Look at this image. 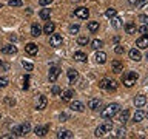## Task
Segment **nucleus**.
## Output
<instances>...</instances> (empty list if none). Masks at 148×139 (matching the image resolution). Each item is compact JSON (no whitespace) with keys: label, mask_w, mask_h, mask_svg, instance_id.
Returning <instances> with one entry per match:
<instances>
[{"label":"nucleus","mask_w":148,"mask_h":139,"mask_svg":"<svg viewBox=\"0 0 148 139\" xmlns=\"http://www.w3.org/2000/svg\"><path fill=\"white\" fill-rule=\"evenodd\" d=\"M88 30H90L91 32H96L97 30H99V22H90L88 23Z\"/></svg>","instance_id":"nucleus-30"},{"label":"nucleus","mask_w":148,"mask_h":139,"mask_svg":"<svg viewBox=\"0 0 148 139\" xmlns=\"http://www.w3.org/2000/svg\"><path fill=\"white\" fill-rule=\"evenodd\" d=\"M105 16L106 17H114V16H117V11H116V9L114 8H108V9H106V12H105Z\"/></svg>","instance_id":"nucleus-36"},{"label":"nucleus","mask_w":148,"mask_h":139,"mask_svg":"<svg viewBox=\"0 0 148 139\" xmlns=\"http://www.w3.org/2000/svg\"><path fill=\"white\" fill-rule=\"evenodd\" d=\"M111 25H113L114 28H120V26H122V20H120V19L119 17H111Z\"/></svg>","instance_id":"nucleus-28"},{"label":"nucleus","mask_w":148,"mask_h":139,"mask_svg":"<svg viewBox=\"0 0 148 139\" xmlns=\"http://www.w3.org/2000/svg\"><path fill=\"white\" fill-rule=\"evenodd\" d=\"M69 108H71L73 111H83L85 110V105H83L82 102H79V100H73L71 105H69Z\"/></svg>","instance_id":"nucleus-12"},{"label":"nucleus","mask_w":148,"mask_h":139,"mask_svg":"<svg viewBox=\"0 0 148 139\" xmlns=\"http://www.w3.org/2000/svg\"><path fill=\"white\" fill-rule=\"evenodd\" d=\"M42 34V28L39 23H32L31 25V36L32 37H37V36H40Z\"/></svg>","instance_id":"nucleus-17"},{"label":"nucleus","mask_w":148,"mask_h":139,"mask_svg":"<svg viewBox=\"0 0 148 139\" xmlns=\"http://www.w3.org/2000/svg\"><path fill=\"white\" fill-rule=\"evenodd\" d=\"M65 119H68V114H60V120H65Z\"/></svg>","instance_id":"nucleus-51"},{"label":"nucleus","mask_w":148,"mask_h":139,"mask_svg":"<svg viewBox=\"0 0 148 139\" xmlns=\"http://www.w3.org/2000/svg\"><path fill=\"white\" fill-rule=\"evenodd\" d=\"M143 118H145V113H143L142 110H137L133 116V122H142Z\"/></svg>","instance_id":"nucleus-19"},{"label":"nucleus","mask_w":148,"mask_h":139,"mask_svg":"<svg viewBox=\"0 0 148 139\" xmlns=\"http://www.w3.org/2000/svg\"><path fill=\"white\" fill-rule=\"evenodd\" d=\"M20 131H22V136H25L26 133H29V131H31V124H29V122L22 124V125H20Z\"/></svg>","instance_id":"nucleus-26"},{"label":"nucleus","mask_w":148,"mask_h":139,"mask_svg":"<svg viewBox=\"0 0 148 139\" xmlns=\"http://www.w3.org/2000/svg\"><path fill=\"white\" fill-rule=\"evenodd\" d=\"M145 116H147V118H148V113H147V114H145Z\"/></svg>","instance_id":"nucleus-53"},{"label":"nucleus","mask_w":148,"mask_h":139,"mask_svg":"<svg viewBox=\"0 0 148 139\" xmlns=\"http://www.w3.org/2000/svg\"><path fill=\"white\" fill-rule=\"evenodd\" d=\"M39 16L42 20H49V9H42L39 12Z\"/></svg>","instance_id":"nucleus-29"},{"label":"nucleus","mask_w":148,"mask_h":139,"mask_svg":"<svg viewBox=\"0 0 148 139\" xmlns=\"http://www.w3.org/2000/svg\"><path fill=\"white\" fill-rule=\"evenodd\" d=\"M102 107V100L99 99V97H91L90 100H88V108H91V110H99Z\"/></svg>","instance_id":"nucleus-4"},{"label":"nucleus","mask_w":148,"mask_h":139,"mask_svg":"<svg viewBox=\"0 0 148 139\" xmlns=\"http://www.w3.org/2000/svg\"><path fill=\"white\" fill-rule=\"evenodd\" d=\"M102 127H103L105 133H108V131H111V130H113V122H111V120L108 119V120H106L105 124H102Z\"/></svg>","instance_id":"nucleus-32"},{"label":"nucleus","mask_w":148,"mask_h":139,"mask_svg":"<svg viewBox=\"0 0 148 139\" xmlns=\"http://www.w3.org/2000/svg\"><path fill=\"white\" fill-rule=\"evenodd\" d=\"M79 30H80L79 25H71V26H69V34H77Z\"/></svg>","instance_id":"nucleus-42"},{"label":"nucleus","mask_w":148,"mask_h":139,"mask_svg":"<svg viewBox=\"0 0 148 139\" xmlns=\"http://www.w3.org/2000/svg\"><path fill=\"white\" fill-rule=\"evenodd\" d=\"M59 74H60V68L59 67H51L49 68V74H48L49 82H56V81H57Z\"/></svg>","instance_id":"nucleus-6"},{"label":"nucleus","mask_w":148,"mask_h":139,"mask_svg":"<svg viewBox=\"0 0 148 139\" xmlns=\"http://www.w3.org/2000/svg\"><path fill=\"white\" fill-rule=\"evenodd\" d=\"M119 110H120L119 104H110V105H106L105 108L100 111V116L103 119H113L114 116L119 113Z\"/></svg>","instance_id":"nucleus-1"},{"label":"nucleus","mask_w":148,"mask_h":139,"mask_svg":"<svg viewBox=\"0 0 148 139\" xmlns=\"http://www.w3.org/2000/svg\"><path fill=\"white\" fill-rule=\"evenodd\" d=\"M137 77H139V76H137V73H134V71L127 73V74L123 76V79H122V81H123V85H125V87H128V88H131L134 83H136Z\"/></svg>","instance_id":"nucleus-2"},{"label":"nucleus","mask_w":148,"mask_h":139,"mask_svg":"<svg viewBox=\"0 0 148 139\" xmlns=\"http://www.w3.org/2000/svg\"><path fill=\"white\" fill-rule=\"evenodd\" d=\"M137 31L140 32V34H148V23H142V26L140 28H137Z\"/></svg>","instance_id":"nucleus-37"},{"label":"nucleus","mask_w":148,"mask_h":139,"mask_svg":"<svg viewBox=\"0 0 148 139\" xmlns=\"http://www.w3.org/2000/svg\"><path fill=\"white\" fill-rule=\"evenodd\" d=\"M68 79H69V83H76L77 79H79V73L76 70H68Z\"/></svg>","instance_id":"nucleus-13"},{"label":"nucleus","mask_w":148,"mask_h":139,"mask_svg":"<svg viewBox=\"0 0 148 139\" xmlns=\"http://www.w3.org/2000/svg\"><path fill=\"white\" fill-rule=\"evenodd\" d=\"M74 60H77V62H85L86 54L82 53V51H76V53H74Z\"/></svg>","instance_id":"nucleus-25"},{"label":"nucleus","mask_w":148,"mask_h":139,"mask_svg":"<svg viewBox=\"0 0 148 139\" xmlns=\"http://www.w3.org/2000/svg\"><path fill=\"white\" fill-rule=\"evenodd\" d=\"M106 90H108V91H116V90H117V83H116L114 81H111V82H110V85H108V88H106Z\"/></svg>","instance_id":"nucleus-43"},{"label":"nucleus","mask_w":148,"mask_h":139,"mask_svg":"<svg viewBox=\"0 0 148 139\" xmlns=\"http://www.w3.org/2000/svg\"><path fill=\"white\" fill-rule=\"evenodd\" d=\"M57 138H59V139H73V138H74V134L69 131V130H65V131L57 133Z\"/></svg>","instance_id":"nucleus-20"},{"label":"nucleus","mask_w":148,"mask_h":139,"mask_svg":"<svg viewBox=\"0 0 148 139\" xmlns=\"http://www.w3.org/2000/svg\"><path fill=\"white\" fill-rule=\"evenodd\" d=\"M147 59H148V53H147Z\"/></svg>","instance_id":"nucleus-52"},{"label":"nucleus","mask_w":148,"mask_h":139,"mask_svg":"<svg viewBox=\"0 0 148 139\" xmlns=\"http://www.w3.org/2000/svg\"><path fill=\"white\" fill-rule=\"evenodd\" d=\"M74 16L79 17V19H83V20H86L88 16H90V11H88L86 8H77V9H74Z\"/></svg>","instance_id":"nucleus-5"},{"label":"nucleus","mask_w":148,"mask_h":139,"mask_svg":"<svg viewBox=\"0 0 148 139\" xmlns=\"http://www.w3.org/2000/svg\"><path fill=\"white\" fill-rule=\"evenodd\" d=\"M8 85V79H5V77H0V88H5Z\"/></svg>","instance_id":"nucleus-46"},{"label":"nucleus","mask_w":148,"mask_h":139,"mask_svg":"<svg viewBox=\"0 0 148 139\" xmlns=\"http://www.w3.org/2000/svg\"><path fill=\"white\" fill-rule=\"evenodd\" d=\"M128 3L133 5V6H143L147 3V0H128Z\"/></svg>","instance_id":"nucleus-31"},{"label":"nucleus","mask_w":148,"mask_h":139,"mask_svg":"<svg viewBox=\"0 0 148 139\" xmlns=\"http://www.w3.org/2000/svg\"><path fill=\"white\" fill-rule=\"evenodd\" d=\"M102 45H103V42L99 40V39H94V40L91 42V46H92L94 50H99V48H102Z\"/></svg>","instance_id":"nucleus-33"},{"label":"nucleus","mask_w":148,"mask_h":139,"mask_svg":"<svg viewBox=\"0 0 148 139\" xmlns=\"http://www.w3.org/2000/svg\"><path fill=\"white\" fill-rule=\"evenodd\" d=\"M123 28H125V32H127V34H136V31H137L136 23H133V22L127 23V25H125Z\"/></svg>","instance_id":"nucleus-16"},{"label":"nucleus","mask_w":148,"mask_h":139,"mask_svg":"<svg viewBox=\"0 0 148 139\" xmlns=\"http://www.w3.org/2000/svg\"><path fill=\"white\" fill-rule=\"evenodd\" d=\"M54 30H56V25L53 22H48L46 25L43 26V31H45V34H53L54 32Z\"/></svg>","instance_id":"nucleus-24"},{"label":"nucleus","mask_w":148,"mask_h":139,"mask_svg":"<svg viewBox=\"0 0 148 139\" xmlns=\"http://www.w3.org/2000/svg\"><path fill=\"white\" fill-rule=\"evenodd\" d=\"M0 119H2V114H0Z\"/></svg>","instance_id":"nucleus-55"},{"label":"nucleus","mask_w":148,"mask_h":139,"mask_svg":"<svg viewBox=\"0 0 148 139\" xmlns=\"http://www.w3.org/2000/svg\"><path fill=\"white\" fill-rule=\"evenodd\" d=\"M136 46L139 50H145L148 48V36H142V37H139V39L136 40Z\"/></svg>","instance_id":"nucleus-7"},{"label":"nucleus","mask_w":148,"mask_h":139,"mask_svg":"<svg viewBox=\"0 0 148 139\" xmlns=\"http://www.w3.org/2000/svg\"><path fill=\"white\" fill-rule=\"evenodd\" d=\"M9 6H14V8H17V6H22V0H9Z\"/></svg>","instance_id":"nucleus-40"},{"label":"nucleus","mask_w":148,"mask_h":139,"mask_svg":"<svg viewBox=\"0 0 148 139\" xmlns=\"http://www.w3.org/2000/svg\"><path fill=\"white\" fill-rule=\"evenodd\" d=\"M51 91H53V94H54V96H59L60 93H62V90H60V87H59V85H54Z\"/></svg>","instance_id":"nucleus-44"},{"label":"nucleus","mask_w":148,"mask_h":139,"mask_svg":"<svg viewBox=\"0 0 148 139\" xmlns=\"http://www.w3.org/2000/svg\"><path fill=\"white\" fill-rule=\"evenodd\" d=\"M73 90H65L63 93H62V100H65V102H71V99H73Z\"/></svg>","instance_id":"nucleus-22"},{"label":"nucleus","mask_w":148,"mask_h":139,"mask_svg":"<svg viewBox=\"0 0 148 139\" xmlns=\"http://www.w3.org/2000/svg\"><path fill=\"white\" fill-rule=\"evenodd\" d=\"M51 2H53V0H39V3L42 6H48V5H51Z\"/></svg>","instance_id":"nucleus-48"},{"label":"nucleus","mask_w":148,"mask_h":139,"mask_svg":"<svg viewBox=\"0 0 148 139\" xmlns=\"http://www.w3.org/2000/svg\"><path fill=\"white\" fill-rule=\"evenodd\" d=\"M25 51H26V53L29 54V56H36L37 51H39V46H37L36 43H32V42H29V43H26Z\"/></svg>","instance_id":"nucleus-10"},{"label":"nucleus","mask_w":148,"mask_h":139,"mask_svg":"<svg viewBox=\"0 0 148 139\" xmlns=\"http://www.w3.org/2000/svg\"><path fill=\"white\" fill-rule=\"evenodd\" d=\"M46 104H48V99H46V96L43 94H40V96H37V110H45L46 108Z\"/></svg>","instance_id":"nucleus-8"},{"label":"nucleus","mask_w":148,"mask_h":139,"mask_svg":"<svg viewBox=\"0 0 148 139\" xmlns=\"http://www.w3.org/2000/svg\"><path fill=\"white\" fill-rule=\"evenodd\" d=\"M0 65H2V60H0Z\"/></svg>","instance_id":"nucleus-54"},{"label":"nucleus","mask_w":148,"mask_h":139,"mask_svg":"<svg viewBox=\"0 0 148 139\" xmlns=\"http://www.w3.org/2000/svg\"><path fill=\"white\" fill-rule=\"evenodd\" d=\"M34 133L36 136H45L46 133H48V125H37V127L34 128Z\"/></svg>","instance_id":"nucleus-11"},{"label":"nucleus","mask_w":148,"mask_h":139,"mask_svg":"<svg viewBox=\"0 0 148 139\" xmlns=\"http://www.w3.org/2000/svg\"><path fill=\"white\" fill-rule=\"evenodd\" d=\"M125 133H127V131H125V128L120 127V128L116 130V138H123V136H125Z\"/></svg>","instance_id":"nucleus-39"},{"label":"nucleus","mask_w":148,"mask_h":139,"mask_svg":"<svg viewBox=\"0 0 148 139\" xmlns=\"http://www.w3.org/2000/svg\"><path fill=\"white\" fill-rule=\"evenodd\" d=\"M114 51H116V54H123V46L117 45V46L114 48Z\"/></svg>","instance_id":"nucleus-47"},{"label":"nucleus","mask_w":148,"mask_h":139,"mask_svg":"<svg viewBox=\"0 0 148 139\" xmlns=\"http://www.w3.org/2000/svg\"><path fill=\"white\" fill-rule=\"evenodd\" d=\"M96 62L97 63H105L106 62V54L103 53V51H99V53H96Z\"/></svg>","instance_id":"nucleus-21"},{"label":"nucleus","mask_w":148,"mask_h":139,"mask_svg":"<svg viewBox=\"0 0 148 139\" xmlns=\"http://www.w3.org/2000/svg\"><path fill=\"white\" fill-rule=\"evenodd\" d=\"M6 104L8 105H14V104H16V100H14V99H6Z\"/></svg>","instance_id":"nucleus-50"},{"label":"nucleus","mask_w":148,"mask_h":139,"mask_svg":"<svg viewBox=\"0 0 148 139\" xmlns=\"http://www.w3.org/2000/svg\"><path fill=\"white\" fill-rule=\"evenodd\" d=\"M22 65H23V68H25L26 71H32V68H34V65L29 63V62H25V60L22 62Z\"/></svg>","instance_id":"nucleus-38"},{"label":"nucleus","mask_w":148,"mask_h":139,"mask_svg":"<svg viewBox=\"0 0 148 139\" xmlns=\"http://www.w3.org/2000/svg\"><path fill=\"white\" fill-rule=\"evenodd\" d=\"M28 82H29V76H25V83H23V90H28Z\"/></svg>","instance_id":"nucleus-49"},{"label":"nucleus","mask_w":148,"mask_h":139,"mask_svg":"<svg viewBox=\"0 0 148 139\" xmlns=\"http://www.w3.org/2000/svg\"><path fill=\"white\" fill-rule=\"evenodd\" d=\"M139 22L148 23V16H145V14H140V16H139Z\"/></svg>","instance_id":"nucleus-45"},{"label":"nucleus","mask_w":148,"mask_h":139,"mask_svg":"<svg viewBox=\"0 0 148 139\" xmlns=\"http://www.w3.org/2000/svg\"><path fill=\"white\" fill-rule=\"evenodd\" d=\"M128 56H130V59L134 60V62H139V60L142 59V54H140V51H139V48H133V50H130L128 51Z\"/></svg>","instance_id":"nucleus-9"},{"label":"nucleus","mask_w":148,"mask_h":139,"mask_svg":"<svg viewBox=\"0 0 148 139\" xmlns=\"http://www.w3.org/2000/svg\"><path fill=\"white\" fill-rule=\"evenodd\" d=\"M110 79H102V81L99 82V87L102 88V90H106V88H108V85H110Z\"/></svg>","instance_id":"nucleus-34"},{"label":"nucleus","mask_w":148,"mask_h":139,"mask_svg":"<svg viewBox=\"0 0 148 139\" xmlns=\"http://www.w3.org/2000/svg\"><path fill=\"white\" fill-rule=\"evenodd\" d=\"M111 68H113L114 73H120V71H123V63L120 62V60H113V63H111Z\"/></svg>","instance_id":"nucleus-15"},{"label":"nucleus","mask_w":148,"mask_h":139,"mask_svg":"<svg viewBox=\"0 0 148 139\" xmlns=\"http://www.w3.org/2000/svg\"><path fill=\"white\" fill-rule=\"evenodd\" d=\"M130 118V111L128 110H123V111H120V114H119V122L120 124H125L128 120Z\"/></svg>","instance_id":"nucleus-23"},{"label":"nucleus","mask_w":148,"mask_h":139,"mask_svg":"<svg viewBox=\"0 0 148 139\" xmlns=\"http://www.w3.org/2000/svg\"><path fill=\"white\" fill-rule=\"evenodd\" d=\"M77 43L80 45V46H85V45L90 43V39H88V36H80L77 39Z\"/></svg>","instance_id":"nucleus-27"},{"label":"nucleus","mask_w":148,"mask_h":139,"mask_svg":"<svg viewBox=\"0 0 148 139\" xmlns=\"http://www.w3.org/2000/svg\"><path fill=\"white\" fill-rule=\"evenodd\" d=\"M62 43H63V39H62V36L60 34H51V37H49V45L51 46H54V48H59V46H62Z\"/></svg>","instance_id":"nucleus-3"},{"label":"nucleus","mask_w":148,"mask_h":139,"mask_svg":"<svg viewBox=\"0 0 148 139\" xmlns=\"http://www.w3.org/2000/svg\"><path fill=\"white\" fill-rule=\"evenodd\" d=\"M12 136H17V138H20V136H22L20 125H17V127H14V130H12Z\"/></svg>","instance_id":"nucleus-41"},{"label":"nucleus","mask_w":148,"mask_h":139,"mask_svg":"<svg viewBox=\"0 0 148 139\" xmlns=\"http://www.w3.org/2000/svg\"><path fill=\"white\" fill-rule=\"evenodd\" d=\"M2 53L3 54H16L17 53V48L14 45H5L2 48Z\"/></svg>","instance_id":"nucleus-18"},{"label":"nucleus","mask_w":148,"mask_h":139,"mask_svg":"<svg viewBox=\"0 0 148 139\" xmlns=\"http://www.w3.org/2000/svg\"><path fill=\"white\" fill-rule=\"evenodd\" d=\"M94 134H96V138H102V136L105 134V130H103V127H102V125H99V127L96 128Z\"/></svg>","instance_id":"nucleus-35"},{"label":"nucleus","mask_w":148,"mask_h":139,"mask_svg":"<svg viewBox=\"0 0 148 139\" xmlns=\"http://www.w3.org/2000/svg\"><path fill=\"white\" fill-rule=\"evenodd\" d=\"M147 104V97L143 94H137L136 97H134V105L136 107H143Z\"/></svg>","instance_id":"nucleus-14"}]
</instances>
